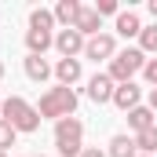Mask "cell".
<instances>
[{
	"mask_svg": "<svg viewBox=\"0 0 157 157\" xmlns=\"http://www.w3.org/2000/svg\"><path fill=\"white\" fill-rule=\"evenodd\" d=\"M73 29H77L84 40L99 37V29H102V15H99L95 7H80V15H77V22H73Z\"/></svg>",
	"mask_w": 157,
	"mask_h": 157,
	"instance_id": "8",
	"label": "cell"
},
{
	"mask_svg": "<svg viewBox=\"0 0 157 157\" xmlns=\"http://www.w3.org/2000/svg\"><path fill=\"white\" fill-rule=\"evenodd\" d=\"M113 91H117V84L110 80V73H95V77L88 80V99L91 102H113Z\"/></svg>",
	"mask_w": 157,
	"mask_h": 157,
	"instance_id": "6",
	"label": "cell"
},
{
	"mask_svg": "<svg viewBox=\"0 0 157 157\" xmlns=\"http://www.w3.org/2000/svg\"><path fill=\"white\" fill-rule=\"evenodd\" d=\"M55 77H59L62 88H73L80 80V59H59L55 62Z\"/></svg>",
	"mask_w": 157,
	"mask_h": 157,
	"instance_id": "10",
	"label": "cell"
},
{
	"mask_svg": "<svg viewBox=\"0 0 157 157\" xmlns=\"http://www.w3.org/2000/svg\"><path fill=\"white\" fill-rule=\"evenodd\" d=\"M150 110H154V113H157V88H154V91H150Z\"/></svg>",
	"mask_w": 157,
	"mask_h": 157,
	"instance_id": "24",
	"label": "cell"
},
{
	"mask_svg": "<svg viewBox=\"0 0 157 157\" xmlns=\"http://www.w3.org/2000/svg\"><path fill=\"white\" fill-rule=\"evenodd\" d=\"M15 135H18V132L0 117V150H4V154H7V146H15Z\"/></svg>",
	"mask_w": 157,
	"mask_h": 157,
	"instance_id": "20",
	"label": "cell"
},
{
	"mask_svg": "<svg viewBox=\"0 0 157 157\" xmlns=\"http://www.w3.org/2000/svg\"><path fill=\"white\" fill-rule=\"evenodd\" d=\"M51 44H55V37H51L48 29H26V48H29V55H44Z\"/></svg>",
	"mask_w": 157,
	"mask_h": 157,
	"instance_id": "13",
	"label": "cell"
},
{
	"mask_svg": "<svg viewBox=\"0 0 157 157\" xmlns=\"http://www.w3.org/2000/svg\"><path fill=\"white\" fill-rule=\"evenodd\" d=\"M80 7H84V4H77V0H59V4H55V11H51V15H55V22H62V26H66V29H73V22H77V15H80Z\"/></svg>",
	"mask_w": 157,
	"mask_h": 157,
	"instance_id": "12",
	"label": "cell"
},
{
	"mask_svg": "<svg viewBox=\"0 0 157 157\" xmlns=\"http://www.w3.org/2000/svg\"><path fill=\"white\" fill-rule=\"evenodd\" d=\"M55 150L62 157H80V150H84V124L77 117L55 121Z\"/></svg>",
	"mask_w": 157,
	"mask_h": 157,
	"instance_id": "3",
	"label": "cell"
},
{
	"mask_svg": "<svg viewBox=\"0 0 157 157\" xmlns=\"http://www.w3.org/2000/svg\"><path fill=\"white\" fill-rule=\"evenodd\" d=\"M139 51L146 55V51H157V22L154 26H143V33H139Z\"/></svg>",
	"mask_w": 157,
	"mask_h": 157,
	"instance_id": "19",
	"label": "cell"
},
{
	"mask_svg": "<svg viewBox=\"0 0 157 157\" xmlns=\"http://www.w3.org/2000/svg\"><path fill=\"white\" fill-rule=\"evenodd\" d=\"M117 33L121 37H139V33H143V22H139L135 11H121L117 15Z\"/></svg>",
	"mask_w": 157,
	"mask_h": 157,
	"instance_id": "14",
	"label": "cell"
},
{
	"mask_svg": "<svg viewBox=\"0 0 157 157\" xmlns=\"http://www.w3.org/2000/svg\"><path fill=\"white\" fill-rule=\"evenodd\" d=\"M110 157H135V139L113 135V139H110Z\"/></svg>",
	"mask_w": 157,
	"mask_h": 157,
	"instance_id": "16",
	"label": "cell"
},
{
	"mask_svg": "<svg viewBox=\"0 0 157 157\" xmlns=\"http://www.w3.org/2000/svg\"><path fill=\"white\" fill-rule=\"evenodd\" d=\"M80 157H110V154H102L99 146H84V150H80Z\"/></svg>",
	"mask_w": 157,
	"mask_h": 157,
	"instance_id": "23",
	"label": "cell"
},
{
	"mask_svg": "<svg viewBox=\"0 0 157 157\" xmlns=\"http://www.w3.org/2000/svg\"><path fill=\"white\" fill-rule=\"evenodd\" d=\"M95 11H99V15H121V11H117V0H99Z\"/></svg>",
	"mask_w": 157,
	"mask_h": 157,
	"instance_id": "21",
	"label": "cell"
},
{
	"mask_svg": "<svg viewBox=\"0 0 157 157\" xmlns=\"http://www.w3.org/2000/svg\"><path fill=\"white\" fill-rule=\"evenodd\" d=\"M135 150H143L146 157H150V154H157V124H154V128H146V132H139V135H135Z\"/></svg>",
	"mask_w": 157,
	"mask_h": 157,
	"instance_id": "17",
	"label": "cell"
},
{
	"mask_svg": "<svg viewBox=\"0 0 157 157\" xmlns=\"http://www.w3.org/2000/svg\"><path fill=\"white\" fill-rule=\"evenodd\" d=\"M33 157H44V154H33Z\"/></svg>",
	"mask_w": 157,
	"mask_h": 157,
	"instance_id": "29",
	"label": "cell"
},
{
	"mask_svg": "<svg viewBox=\"0 0 157 157\" xmlns=\"http://www.w3.org/2000/svg\"><path fill=\"white\" fill-rule=\"evenodd\" d=\"M51 26H55V15L51 11H44V7H33L29 11V29H48L51 33Z\"/></svg>",
	"mask_w": 157,
	"mask_h": 157,
	"instance_id": "18",
	"label": "cell"
},
{
	"mask_svg": "<svg viewBox=\"0 0 157 157\" xmlns=\"http://www.w3.org/2000/svg\"><path fill=\"white\" fill-rule=\"evenodd\" d=\"M139 95H143L139 84H132V80H128V84H117V91H113V106H121L124 113H132V110L139 106Z\"/></svg>",
	"mask_w": 157,
	"mask_h": 157,
	"instance_id": "9",
	"label": "cell"
},
{
	"mask_svg": "<svg viewBox=\"0 0 157 157\" xmlns=\"http://www.w3.org/2000/svg\"><path fill=\"white\" fill-rule=\"evenodd\" d=\"M150 15H154V18H157V0H150Z\"/></svg>",
	"mask_w": 157,
	"mask_h": 157,
	"instance_id": "25",
	"label": "cell"
},
{
	"mask_svg": "<svg viewBox=\"0 0 157 157\" xmlns=\"http://www.w3.org/2000/svg\"><path fill=\"white\" fill-rule=\"evenodd\" d=\"M128 124L135 128V135L146 132V128H154V124H157V121H154V110H150V106H135V110L128 113Z\"/></svg>",
	"mask_w": 157,
	"mask_h": 157,
	"instance_id": "15",
	"label": "cell"
},
{
	"mask_svg": "<svg viewBox=\"0 0 157 157\" xmlns=\"http://www.w3.org/2000/svg\"><path fill=\"white\" fill-rule=\"evenodd\" d=\"M0 80H4V62H0Z\"/></svg>",
	"mask_w": 157,
	"mask_h": 157,
	"instance_id": "26",
	"label": "cell"
},
{
	"mask_svg": "<svg viewBox=\"0 0 157 157\" xmlns=\"http://www.w3.org/2000/svg\"><path fill=\"white\" fill-rule=\"evenodd\" d=\"M0 157H7V154H4V150H0Z\"/></svg>",
	"mask_w": 157,
	"mask_h": 157,
	"instance_id": "27",
	"label": "cell"
},
{
	"mask_svg": "<svg viewBox=\"0 0 157 157\" xmlns=\"http://www.w3.org/2000/svg\"><path fill=\"white\" fill-rule=\"evenodd\" d=\"M143 73H146V80L157 88V59H146V66H143Z\"/></svg>",
	"mask_w": 157,
	"mask_h": 157,
	"instance_id": "22",
	"label": "cell"
},
{
	"mask_svg": "<svg viewBox=\"0 0 157 157\" xmlns=\"http://www.w3.org/2000/svg\"><path fill=\"white\" fill-rule=\"evenodd\" d=\"M143 66H146V55H143L139 48H124V51H117V55L110 59V80H113V84H128Z\"/></svg>",
	"mask_w": 157,
	"mask_h": 157,
	"instance_id": "4",
	"label": "cell"
},
{
	"mask_svg": "<svg viewBox=\"0 0 157 157\" xmlns=\"http://www.w3.org/2000/svg\"><path fill=\"white\" fill-rule=\"evenodd\" d=\"M84 55L91 59V62H102V59H113L117 55V40L110 37V33H99V37H91L84 44Z\"/></svg>",
	"mask_w": 157,
	"mask_h": 157,
	"instance_id": "5",
	"label": "cell"
},
{
	"mask_svg": "<svg viewBox=\"0 0 157 157\" xmlns=\"http://www.w3.org/2000/svg\"><path fill=\"white\" fill-rule=\"evenodd\" d=\"M0 106H4V99H0Z\"/></svg>",
	"mask_w": 157,
	"mask_h": 157,
	"instance_id": "30",
	"label": "cell"
},
{
	"mask_svg": "<svg viewBox=\"0 0 157 157\" xmlns=\"http://www.w3.org/2000/svg\"><path fill=\"white\" fill-rule=\"evenodd\" d=\"M0 117L7 121L15 132H37V128H40V113H37V106H29L22 95H11V99H4V106H0Z\"/></svg>",
	"mask_w": 157,
	"mask_h": 157,
	"instance_id": "2",
	"label": "cell"
},
{
	"mask_svg": "<svg viewBox=\"0 0 157 157\" xmlns=\"http://www.w3.org/2000/svg\"><path fill=\"white\" fill-rule=\"evenodd\" d=\"M22 66H26V77L37 80V84H44V80L55 73V70L48 66V59H44V55H26V62H22Z\"/></svg>",
	"mask_w": 157,
	"mask_h": 157,
	"instance_id": "11",
	"label": "cell"
},
{
	"mask_svg": "<svg viewBox=\"0 0 157 157\" xmlns=\"http://www.w3.org/2000/svg\"><path fill=\"white\" fill-rule=\"evenodd\" d=\"M135 157H146V154H135Z\"/></svg>",
	"mask_w": 157,
	"mask_h": 157,
	"instance_id": "28",
	"label": "cell"
},
{
	"mask_svg": "<svg viewBox=\"0 0 157 157\" xmlns=\"http://www.w3.org/2000/svg\"><path fill=\"white\" fill-rule=\"evenodd\" d=\"M37 113H40V121H44V117H55V121L73 117V113H77V91H73V88H62V84L51 88V91H44Z\"/></svg>",
	"mask_w": 157,
	"mask_h": 157,
	"instance_id": "1",
	"label": "cell"
},
{
	"mask_svg": "<svg viewBox=\"0 0 157 157\" xmlns=\"http://www.w3.org/2000/svg\"><path fill=\"white\" fill-rule=\"evenodd\" d=\"M84 44H88V40L80 37L77 29H59V33H55V48L62 51V59H77L80 51H84Z\"/></svg>",
	"mask_w": 157,
	"mask_h": 157,
	"instance_id": "7",
	"label": "cell"
}]
</instances>
